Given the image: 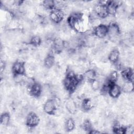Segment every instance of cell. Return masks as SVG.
Instances as JSON below:
<instances>
[{"instance_id":"12","label":"cell","mask_w":134,"mask_h":134,"mask_svg":"<svg viewBox=\"0 0 134 134\" xmlns=\"http://www.w3.org/2000/svg\"><path fill=\"white\" fill-rule=\"evenodd\" d=\"M41 91V88L40 86L38 84H34L30 88V92L31 94L34 96H37L40 94Z\"/></svg>"},{"instance_id":"26","label":"cell","mask_w":134,"mask_h":134,"mask_svg":"<svg viewBox=\"0 0 134 134\" xmlns=\"http://www.w3.org/2000/svg\"><path fill=\"white\" fill-rule=\"evenodd\" d=\"M116 81H117V83H118V85H120V86H123L125 83L124 78L122 77H121V76H119V77L118 76L117 79Z\"/></svg>"},{"instance_id":"22","label":"cell","mask_w":134,"mask_h":134,"mask_svg":"<svg viewBox=\"0 0 134 134\" xmlns=\"http://www.w3.org/2000/svg\"><path fill=\"white\" fill-rule=\"evenodd\" d=\"M43 6L47 8H51L54 6V1H45L43 2Z\"/></svg>"},{"instance_id":"17","label":"cell","mask_w":134,"mask_h":134,"mask_svg":"<svg viewBox=\"0 0 134 134\" xmlns=\"http://www.w3.org/2000/svg\"><path fill=\"white\" fill-rule=\"evenodd\" d=\"M54 59L52 55L47 57L44 60V64L47 68H51L54 64Z\"/></svg>"},{"instance_id":"23","label":"cell","mask_w":134,"mask_h":134,"mask_svg":"<svg viewBox=\"0 0 134 134\" xmlns=\"http://www.w3.org/2000/svg\"><path fill=\"white\" fill-rule=\"evenodd\" d=\"M31 42L32 45L37 46L40 43V39L38 36H35L31 38Z\"/></svg>"},{"instance_id":"5","label":"cell","mask_w":134,"mask_h":134,"mask_svg":"<svg viewBox=\"0 0 134 134\" xmlns=\"http://www.w3.org/2000/svg\"><path fill=\"white\" fill-rule=\"evenodd\" d=\"M95 13L100 17H105L107 16L108 12L106 6L98 5L95 7Z\"/></svg>"},{"instance_id":"4","label":"cell","mask_w":134,"mask_h":134,"mask_svg":"<svg viewBox=\"0 0 134 134\" xmlns=\"http://www.w3.org/2000/svg\"><path fill=\"white\" fill-rule=\"evenodd\" d=\"M39 122L38 117L34 113H30L28 115L27 124L30 126H34L38 125Z\"/></svg>"},{"instance_id":"14","label":"cell","mask_w":134,"mask_h":134,"mask_svg":"<svg viewBox=\"0 0 134 134\" xmlns=\"http://www.w3.org/2000/svg\"><path fill=\"white\" fill-rule=\"evenodd\" d=\"M54 45L56 51H60L64 47V42L61 39H57L55 40Z\"/></svg>"},{"instance_id":"16","label":"cell","mask_w":134,"mask_h":134,"mask_svg":"<svg viewBox=\"0 0 134 134\" xmlns=\"http://www.w3.org/2000/svg\"><path fill=\"white\" fill-rule=\"evenodd\" d=\"M10 120V117L9 115L7 113H4L1 116V124L6 126L7 125L9 122Z\"/></svg>"},{"instance_id":"10","label":"cell","mask_w":134,"mask_h":134,"mask_svg":"<svg viewBox=\"0 0 134 134\" xmlns=\"http://www.w3.org/2000/svg\"><path fill=\"white\" fill-rule=\"evenodd\" d=\"M117 4L116 2H112L111 3H109L108 5V7L107 8V12L111 15H114L116 12Z\"/></svg>"},{"instance_id":"2","label":"cell","mask_w":134,"mask_h":134,"mask_svg":"<svg viewBox=\"0 0 134 134\" xmlns=\"http://www.w3.org/2000/svg\"><path fill=\"white\" fill-rule=\"evenodd\" d=\"M79 82L75 77H67L64 80V85L66 88L70 91H73L76 87Z\"/></svg>"},{"instance_id":"11","label":"cell","mask_w":134,"mask_h":134,"mask_svg":"<svg viewBox=\"0 0 134 134\" xmlns=\"http://www.w3.org/2000/svg\"><path fill=\"white\" fill-rule=\"evenodd\" d=\"M120 88L117 85H113L111 86L110 91L109 93L111 96L113 97H116L119 96L120 94Z\"/></svg>"},{"instance_id":"28","label":"cell","mask_w":134,"mask_h":134,"mask_svg":"<svg viewBox=\"0 0 134 134\" xmlns=\"http://www.w3.org/2000/svg\"><path fill=\"white\" fill-rule=\"evenodd\" d=\"M91 133H99V131H96V130H92L91 132Z\"/></svg>"},{"instance_id":"1","label":"cell","mask_w":134,"mask_h":134,"mask_svg":"<svg viewBox=\"0 0 134 134\" xmlns=\"http://www.w3.org/2000/svg\"><path fill=\"white\" fill-rule=\"evenodd\" d=\"M108 31L109 37L112 41L116 42L119 39V37L118 35L119 33V28L117 25L114 24H111L109 26Z\"/></svg>"},{"instance_id":"3","label":"cell","mask_w":134,"mask_h":134,"mask_svg":"<svg viewBox=\"0 0 134 134\" xmlns=\"http://www.w3.org/2000/svg\"><path fill=\"white\" fill-rule=\"evenodd\" d=\"M64 14L60 10H55L50 13V18L55 23H58L62 20Z\"/></svg>"},{"instance_id":"21","label":"cell","mask_w":134,"mask_h":134,"mask_svg":"<svg viewBox=\"0 0 134 134\" xmlns=\"http://www.w3.org/2000/svg\"><path fill=\"white\" fill-rule=\"evenodd\" d=\"M118 75L116 71H114L111 72L109 76V82L110 83H113L116 81L117 79Z\"/></svg>"},{"instance_id":"6","label":"cell","mask_w":134,"mask_h":134,"mask_svg":"<svg viewBox=\"0 0 134 134\" xmlns=\"http://www.w3.org/2000/svg\"><path fill=\"white\" fill-rule=\"evenodd\" d=\"M107 32L108 29L107 27L103 25L97 26L95 31V35L99 38H103L105 37Z\"/></svg>"},{"instance_id":"19","label":"cell","mask_w":134,"mask_h":134,"mask_svg":"<svg viewBox=\"0 0 134 134\" xmlns=\"http://www.w3.org/2000/svg\"><path fill=\"white\" fill-rule=\"evenodd\" d=\"M74 128V121L71 119H69L67 120L66 123V128L68 130H72Z\"/></svg>"},{"instance_id":"9","label":"cell","mask_w":134,"mask_h":134,"mask_svg":"<svg viewBox=\"0 0 134 134\" xmlns=\"http://www.w3.org/2000/svg\"><path fill=\"white\" fill-rule=\"evenodd\" d=\"M66 107L68 111L71 113H74L76 110V105L75 103L71 99H69L66 103Z\"/></svg>"},{"instance_id":"13","label":"cell","mask_w":134,"mask_h":134,"mask_svg":"<svg viewBox=\"0 0 134 134\" xmlns=\"http://www.w3.org/2000/svg\"><path fill=\"white\" fill-rule=\"evenodd\" d=\"M119 55V51H117V50H113L109 55L108 58L110 61L112 62H116L117 61Z\"/></svg>"},{"instance_id":"18","label":"cell","mask_w":134,"mask_h":134,"mask_svg":"<svg viewBox=\"0 0 134 134\" xmlns=\"http://www.w3.org/2000/svg\"><path fill=\"white\" fill-rule=\"evenodd\" d=\"M92 106L93 105L90 100H85L82 103V107L84 110H87L90 109L92 107Z\"/></svg>"},{"instance_id":"24","label":"cell","mask_w":134,"mask_h":134,"mask_svg":"<svg viewBox=\"0 0 134 134\" xmlns=\"http://www.w3.org/2000/svg\"><path fill=\"white\" fill-rule=\"evenodd\" d=\"M100 83L98 82V80H93L92 84H91V87L94 90H97L100 86Z\"/></svg>"},{"instance_id":"7","label":"cell","mask_w":134,"mask_h":134,"mask_svg":"<svg viewBox=\"0 0 134 134\" xmlns=\"http://www.w3.org/2000/svg\"><path fill=\"white\" fill-rule=\"evenodd\" d=\"M13 70L16 74H23L25 72V67L23 63L17 62L13 66Z\"/></svg>"},{"instance_id":"25","label":"cell","mask_w":134,"mask_h":134,"mask_svg":"<svg viewBox=\"0 0 134 134\" xmlns=\"http://www.w3.org/2000/svg\"><path fill=\"white\" fill-rule=\"evenodd\" d=\"M83 128L85 130H91L92 125L88 121H85L83 124Z\"/></svg>"},{"instance_id":"27","label":"cell","mask_w":134,"mask_h":134,"mask_svg":"<svg viewBox=\"0 0 134 134\" xmlns=\"http://www.w3.org/2000/svg\"><path fill=\"white\" fill-rule=\"evenodd\" d=\"M125 132L127 133H133V128L131 127L128 128L125 131Z\"/></svg>"},{"instance_id":"20","label":"cell","mask_w":134,"mask_h":134,"mask_svg":"<svg viewBox=\"0 0 134 134\" xmlns=\"http://www.w3.org/2000/svg\"><path fill=\"white\" fill-rule=\"evenodd\" d=\"M123 88L125 92H130L133 89V85L131 83H125L123 85Z\"/></svg>"},{"instance_id":"8","label":"cell","mask_w":134,"mask_h":134,"mask_svg":"<svg viewBox=\"0 0 134 134\" xmlns=\"http://www.w3.org/2000/svg\"><path fill=\"white\" fill-rule=\"evenodd\" d=\"M55 104L53 100H48L44 106V111L47 113L51 114L54 112L55 110Z\"/></svg>"},{"instance_id":"15","label":"cell","mask_w":134,"mask_h":134,"mask_svg":"<svg viewBox=\"0 0 134 134\" xmlns=\"http://www.w3.org/2000/svg\"><path fill=\"white\" fill-rule=\"evenodd\" d=\"M95 76V73L93 70H88L84 74V77L87 80H93Z\"/></svg>"}]
</instances>
